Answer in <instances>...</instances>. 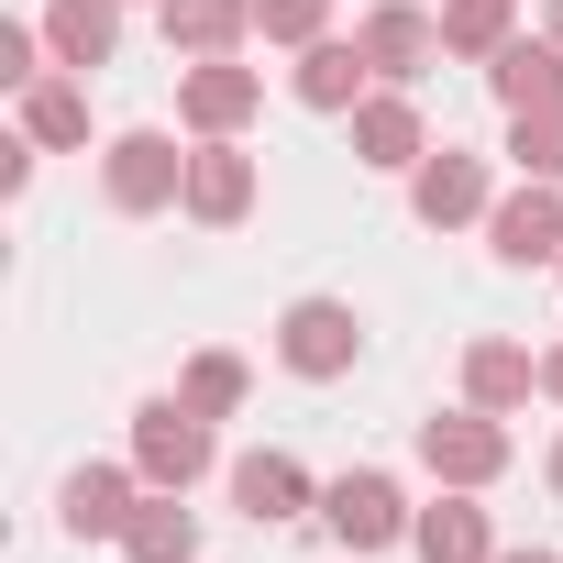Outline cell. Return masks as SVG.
Here are the masks:
<instances>
[{
    "mask_svg": "<svg viewBox=\"0 0 563 563\" xmlns=\"http://www.w3.org/2000/svg\"><path fill=\"white\" fill-rule=\"evenodd\" d=\"M354 354H365L354 299H288V310H276V365H288V376L332 387V376H354Z\"/></svg>",
    "mask_w": 563,
    "mask_h": 563,
    "instance_id": "7a4b0ae2",
    "label": "cell"
},
{
    "mask_svg": "<svg viewBox=\"0 0 563 563\" xmlns=\"http://www.w3.org/2000/svg\"><path fill=\"white\" fill-rule=\"evenodd\" d=\"M23 133H34L45 155H67V144H89V89H78L67 67H56V78H34V89H23Z\"/></svg>",
    "mask_w": 563,
    "mask_h": 563,
    "instance_id": "44dd1931",
    "label": "cell"
},
{
    "mask_svg": "<svg viewBox=\"0 0 563 563\" xmlns=\"http://www.w3.org/2000/svg\"><path fill=\"white\" fill-rule=\"evenodd\" d=\"M122 552H133V563H199V519H188V497H177V486H144Z\"/></svg>",
    "mask_w": 563,
    "mask_h": 563,
    "instance_id": "ffe728a7",
    "label": "cell"
},
{
    "mask_svg": "<svg viewBox=\"0 0 563 563\" xmlns=\"http://www.w3.org/2000/svg\"><path fill=\"white\" fill-rule=\"evenodd\" d=\"M541 34H552V45H563V0H552V23H541Z\"/></svg>",
    "mask_w": 563,
    "mask_h": 563,
    "instance_id": "f546056e",
    "label": "cell"
},
{
    "mask_svg": "<svg viewBox=\"0 0 563 563\" xmlns=\"http://www.w3.org/2000/svg\"><path fill=\"white\" fill-rule=\"evenodd\" d=\"M354 34H365V56H376V78H387V89H409V78L442 56V12H409V0H376Z\"/></svg>",
    "mask_w": 563,
    "mask_h": 563,
    "instance_id": "7c38bea8",
    "label": "cell"
},
{
    "mask_svg": "<svg viewBox=\"0 0 563 563\" xmlns=\"http://www.w3.org/2000/svg\"><path fill=\"white\" fill-rule=\"evenodd\" d=\"M34 155H45V144H34V133H23V144H0V188H12V199H23V188H34Z\"/></svg>",
    "mask_w": 563,
    "mask_h": 563,
    "instance_id": "484cf974",
    "label": "cell"
},
{
    "mask_svg": "<svg viewBox=\"0 0 563 563\" xmlns=\"http://www.w3.org/2000/svg\"><path fill=\"white\" fill-rule=\"evenodd\" d=\"M486 254L497 265H563V199H552V177H519L486 210Z\"/></svg>",
    "mask_w": 563,
    "mask_h": 563,
    "instance_id": "52a82bcc",
    "label": "cell"
},
{
    "mask_svg": "<svg viewBox=\"0 0 563 563\" xmlns=\"http://www.w3.org/2000/svg\"><path fill=\"white\" fill-rule=\"evenodd\" d=\"M254 100H265V78L232 67V56H188V78H177V122L188 133H243Z\"/></svg>",
    "mask_w": 563,
    "mask_h": 563,
    "instance_id": "9c48e42d",
    "label": "cell"
},
{
    "mask_svg": "<svg viewBox=\"0 0 563 563\" xmlns=\"http://www.w3.org/2000/svg\"><path fill=\"white\" fill-rule=\"evenodd\" d=\"M254 34L265 45H321L332 34V0H254Z\"/></svg>",
    "mask_w": 563,
    "mask_h": 563,
    "instance_id": "d4e9b609",
    "label": "cell"
},
{
    "mask_svg": "<svg viewBox=\"0 0 563 563\" xmlns=\"http://www.w3.org/2000/svg\"><path fill=\"white\" fill-rule=\"evenodd\" d=\"M155 23H166L177 56H232L254 34V0H155Z\"/></svg>",
    "mask_w": 563,
    "mask_h": 563,
    "instance_id": "d6986e66",
    "label": "cell"
},
{
    "mask_svg": "<svg viewBox=\"0 0 563 563\" xmlns=\"http://www.w3.org/2000/svg\"><path fill=\"white\" fill-rule=\"evenodd\" d=\"M243 387H254V376H243V354H188V376H177V398H188V409H210V420H232V409H243Z\"/></svg>",
    "mask_w": 563,
    "mask_h": 563,
    "instance_id": "603a6c76",
    "label": "cell"
},
{
    "mask_svg": "<svg viewBox=\"0 0 563 563\" xmlns=\"http://www.w3.org/2000/svg\"><path fill=\"white\" fill-rule=\"evenodd\" d=\"M486 89H497V111H552L563 100V45L552 34H508L486 56Z\"/></svg>",
    "mask_w": 563,
    "mask_h": 563,
    "instance_id": "2e32d148",
    "label": "cell"
},
{
    "mask_svg": "<svg viewBox=\"0 0 563 563\" xmlns=\"http://www.w3.org/2000/svg\"><path fill=\"white\" fill-rule=\"evenodd\" d=\"M232 508H243L254 530H288L299 508H321V486H310V464H299V453H276V442H265V453H243V464H232Z\"/></svg>",
    "mask_w": 563,
    "mask_h": 563,
    "instance_id": "8fae6325",
    "label": "cell"
},
{
    "mask_svg": "<svg viewBox=\"0 0 563 563\" xmlns=\"http://www.w3.org/2000/svg\"><path fill=\"white\" fill-rule=\"evenodd\" d=\"M541 398H563V343H552V354H541Z\"/></svg>",
    "mask_w": 563,
    "mask_h": 563,
    "instance_id": "4316f807",
    "label": "cell"
},
{
    "mask_svg": "<svg viewBox=\"0 0 563 563\" xmlns=\"http://www.w3.org/2000/svg\"><path fill=\"white\" fill-rule=\"evenodd\" d=\"M133 464H144V486H199L210 475V409H188V398H144L133 409Z\"/></svg>",
    "mask_w": 563,
    "mask_h": 563,
    "instance_id": "277c9868",
    "label": "cell"
},
{
    "mask_svg": "<svg viewBox=\"0 0 563 563\" xmlns=\"http://www.w3.org/2000/svg\"><path fill=\"white\" fill-rule=\"evenodd\" d=\"M508 166L563 188V100H552V111H508Z\"/></svg>",
    "mask_w": 563,
    "mask_h": 563,
    "instance_id": "7402d4cb",
    "label": "cell"
},
{
    "mask_svg": "<svg viewBox=\"0 0 563 563\" xmlns=\"http://www.w3.org/2000/svg\"><path fill=\"white\" fill-rule=\"evenodd\" d=\"M409 497H398V475H376V464H354V475H332L321 486V530L343 541V552H387V541H409Z\"/></svg>",
    "mask_w": 563,
    "mask_h": 563,
    "instance_id": "5b68a950",
    "label": "cell"
},
{
    "mask_svg": "<svg viewBox=\"0 0 563 563\" xmlns=\"http://www.w3.org/2000/svg\"><path fill=\"white\" fill-rule=\"evenodd\" d=\"M541 475H552V497H563V442H552V464H541Z\"/></svg>",
    "mask_w": 563,
    "mask_h": 563,
    "instance_id": "f1b7e54d",
    "label": "cell"
},
{
    "mask_svg": "<svg viewBox=\"0 0 563 563\" xmlns=\"http://www.w3.org/2000/svg\"><path fill=\"white\" fill-rule=\"evenodd\" d=\"M530 387H541V354H530V343H497V332H486V343L464 354V398H475V409L508 420V409H530Z\"/></svg>",
    "mask_w": 563,
    "mask_h": 563,
    "instance_id": "ac0fdd59",
    "label": "cell"
},
{
    "mask_svg": "<svg viewBox=\"0 0 563 563\" xmlns=\"http://www.w3.org/2000/svg\"><path fill=\"white\" fill-rule=\"evenodd\" d=\"M409 210L431 221V232H453V221H486L497 199H486V155H464V144H431L420 166H409Z\"/></svg>",
    "mask_w": 563,
    "mask_h": 563,
    "instance_id": "ba28073f",
    "label": "cell"
},
{
    "mask_svg": "<svg viewBox=\"0 0 563 563\" xmlns=\"http://www.w3.org/2000/svg\"><path fill=\"white\" fill-rule=\"evenodd\" d=\"M133 508H144V464H78V475L56 486L67 541H122V530H133Z\"/></svg>",
    "mask_w": 563,
    "mask_h": 563,
    "instance_id": "8992f818",
    "label": "cell"
},
{
    "mask_svg": "<svg viewBox=\"0 0 563 563\" xmlns=\"http://www.w3.org/2000/svg\"><path fill=\"white\" fill-rule=\"evenodd\" d=\"M100 199H111L122 221L177 210V199H188V155H177V133H155V122L111 133V144H100Z\"/></svg>",
    "mask_w": 563,
    "mask_h": 563,
    "instance_id": "6da1fadb",
    "label": "cell"
},
{
    "mask_svg": "<svg viewBox=\"0 0 563 563\" xmlns=\"http://www.w3.org/2000/svg\"><path fill=\"white\" fill-rule=\"evenodd\" d=\"M508 45V0H442V56H497Z\"/></svg>",
    "mask_w": 563,
    "mask_h": 563,
    "instance_id": "cb8c5ba5",
    "label": "cell"
},
{
    "mask_svg": "<svg viewBox=\"0 0 563 563\" xmlns=\"http://www.w3.org/2000/svg\"><path fill=\"white\" fill-rule=\"evenodd\" d=\"M409 552H420V563H497V530H486L475 486H442V497L409 519Z\"/></svg>",
    "mask_w": 563,
    "mask_h": 563,
    "instance_id": "5bb4252c",
    "label": "cell"
},
{
    "mask_svg": "<svg viewBox=\"0 0 563 563\" xmlns=\"http://www.w3.org/2000/svg\"><path fill=\"white\" fill-rule=\"evenodd\" d=\"M497 563H563V552H552V541H530V552H497Z\"/></svg>",
    "mask_w": 563,
    "mask_h": 563,
    "instance_id": "83f0119b",
    "label": "cell"
},
{
    "mask_svg": "<svg viewBox=\"0 0 563 563\" xmlns=\"http://www.w3.org/2000/svg\"><path fill=\"white\" fill-rule=\"evenodd\" d=\"M45 45H56L67 78L111 67V56H122V0H45Z\"/></svg>",
    "mask_w": 563,
    "mask_h": 563,
    "instance_id": "e0dca14e",
    "label": "cell"
},
{
    "mask_svg": "<svg viewBox=\"0 0 563 563\" xmlns=\"http://www.w3.org/2000/svg\"><path fill=\"white\" fill-rule=\"evenodd\" d=\"M420 475H442V486H497L508 475V420L497 409H431L420 420Z\"/></svg>",
    "mask_w": 563,
    "mask_h": 563,
    "instance_id": "3957f363",
    "label": "cell"
},
{
    "mask_svg": "<svg viewBox=\"0 0 563 563\" xmlns=\"http://www.w3.org/2000/svg\"><path fill=\"white\" fill-rule=\"evenodd\" d=\"M365 78H376L365 34H321V45H299V67H288V89H299L310 111H354V100H365Z\"/></svg>",
    "mask_w": 563,
    "mask_h": 563,
    "instance_id": "9a60e30c",
    "label": "cell"
},
{
    "mask_svg": "<svg viewBox=\"0 0 563 563\" xmlns=\"http://www.w3.org/2000/svg\"><path fill=\"white\" fill-rule=\"evenodd\" d=\"M343 122H354V166H387V177H409V166L431 155V133H420V111H409L398 89H365Z\"/></svg>",
    "mask_w": 563,
    "mask_h": 563,
    "instance_id": "4fadbf2b",
    "label": "cell"
},
{
    "mask_svg": "<svg viewBox=\"0 0 563 563\" xmlns=\"http://www.w3.org/2000/svg\"><path fill=\"white\" fill-rule=\"evenodd\" d=\"M188 221H210V232H232L243 210H254V155L232 144V133H199V155H188V199H177Z\"/></svg>",
    "mask_w": 563,
    "mask_h": 563,
    "instance_id": "30bf717a",
    "label": "cell"
}]
</instances>
